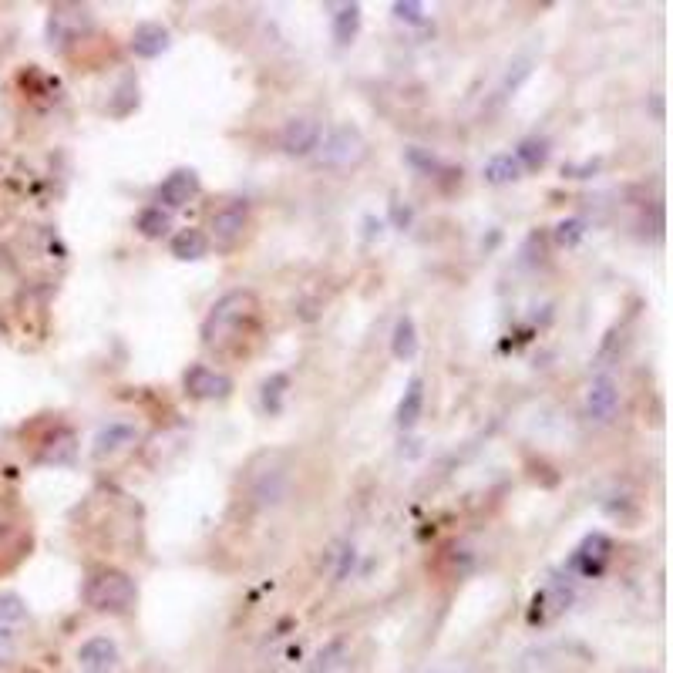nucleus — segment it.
<instances>
[{"label": "nucleus", "instance_id": "f257e3e1", "mask_svg": "<svg viewBox=\"0 0 673 673\" xmlns=\"http://www.w3.org/2000/svg\"><path fill=\"white\" fill-rule=\"evenodd\" d=\"M85 603L95 613L128 616L138 603V586L132 576L122 573V569H98V573H91L85 583Z\"/></svg>", "mask_w": 673, "mask_h": 673}, {"label": "nucleus", "instance_id": "f03ea898", "mask_svg": "<svg viewBox=\"0 0 673 673\" xmlns=\"http://www.w3.org/2000/svg\"><path fill=\"white\" fill-rule=\"evenodd\" d=\"M253 310H256V297L250 290L226 293L223 300H216V307L209 310V317L202 320V344H209V347L226 344V340L253 317Z\"/></svg>", "mask_w": 673, "mask_h": 673}, {"label": "nucleus", "instance_id": "7ed1b4c3", "mask_svg": "<svg viewBox=\"0 0 673 673\" xmlns=\"http://www.w3.org/2000/svg\"><path fill=\"white\" fill-rule=\"evenodd\" d=\"M317 162L327 165V169H354V165L364 162L367 142L357 125H337L334 132H327L324 145H317Z\"/></svg>", "mask_w": 673, "mask_h": 673}, {"label": "nucleus", "instance_id": "20e7f679", "mask_svg": "<svg viewBox=\"0 0 673 673\" xmlns=\"http://www.w3.org/2000/svg\"><path fill=\"white\" fill-rule=\"evenodd\" d=\"M586 663V653L573 643H542L522 653L515 673H576Z\"/></svg>", "mask_w": 673, "mask_h": 673}, {"label": "nucleus", "instance_id": "39448f33", "mask_svg": "<svg viewBox=\"0 0 673 673\" xmlns=\"http://www.w3.org/2000/svg\"><path fill=\"white\" fill-rule=\"evenodd\" d=\"M263 462L266 468H253L250 495L260 509H273V505H280L283 495H287L290 475H287V465H283V455H263Z\"/></svg>", "mask_w": 673, "mask_h": 673}, {"label": "nucleus", "instance_id": "423d86ee", "mask_svg": "<svg viewBox=\"0 0 673 673\" xmlns=\"http://www.w3.org/2000/svg\"><path fill=\"white\" fill-rule=\"evenodd\" d=\"M246 226H250V209H246V202H226L223 209H216L209 216V236L216 239L219 250H233L239 239L246 236Z\"/></svg>", "mask_w": 673, "mask_h": 673}, {"label": "nucleus", "instance_id": "0eeeda50", "mask_svg": "<svg viewBox=\"0 0 673 673\" xmlns=\"http://www.w3.org/2000/svg\"><path fill=\"white\" fill-rule=\"evenodd\" d=\"M91 24H95V17H91L88 7H78V4H58V7H54V11H51V24H48L51 44L78 41L81 34L91 31Z\"/></svg>", "mask_w": 673, "mask_h": 673}, {"label": "nucleus", "instance_id": "6e6552de", "mask_svg": "<svg viewBox=\"0 0 673 673\" xmlns=\"http://www.w3.org/2000/svg\"><path fill=\"white\" fill-rule=\"evenodd\" d=\"M182 384H186L189 398H196V401H223V398H229V391H233V381H229L226 374L212 371L206 364H192L186 377H182Z\"/></svg>", "mask_w": 673, "mask_h": 673}, {"label": "nucleus", "instance_id": "1a4fd4ad", "mask_svg": "<svg viewBox=\"0 0 673 673\" xmlns=\"http://www.w3.org/2000/svg\"><path fill=\"white\" fill-rule=\"evenodd\" d=\"M610 556H613V542L603 536V532H593V536H586L579 542V549L573 552V562L569 566L579 569L583 576H599L606 566H610Z\"/></svg>", "mask_w": 673, "mask_h": 673}, {"label": "nucleus", "instance_id": "9d476101", "mask_svg": "<svg viewBox=\"0 0 673 673\" xmlns=\"http://www.w3.org/2000/svg\"><path fill=\"white\" fill-rule=\"evenodd\" d=\"M280 145L287 155H297V159H303V155H310L313 149L320 145V122L317 118H290L287 125H283L280 132Z\"/></svg>", "mask_w": 673, "mask_h": 673}, {"label": "nucleus", "instance_id": "9b49d317", "mask_svg": "<svg viewBox=\"0 0 673 673\" xmlns=\"http://www.w3.org/2000/svg\"><path fill=\"white\" fill-rule=\"evenodd\" d=\"M199 175L192 172V169H175V172H169L162 179V186H159V202L162 206H169V209H182V206H189L192 199L199 196Z\"/></svg>", "mask_w": 673, "mask_h": 673}, {"label": "nucleus", "instance_id": "f8f14e48", "mask_svg": "<svg viewBox=\"0 0 673 673\" xmlns=\"http://www.w3.org/2000/svg\"><path fill=\"white\" fill-rule=\"evenodd\" d=\"M616 408H620V387H616L613 377H596L593 384L586 387V414L599 424L613 421Z\"/></svg>", "mask_w": 673, "mask_h": 673}, {"label": "nucleus", "instance_id": "ddd939ff", "mask_svg": "<svg viewBox=\"0 0 673 673\" xmlns=\"http://www.w3.org/2000/svg\"><path fill=\"white\" fill-rule=\"evenodd\" d=\"M78 667L85 673H112L118 667V647L112 636H91L78 650Z\"/></svg>", "mask_w": 673, "mask_h": 673}, {"label": "nucleus", "instance_id": "4468645a", "mask_svg": "<svg viewBox=\"0 0 673 673\" xmlns=\"http://www.w3.org/2000/svg\"><path fill=\"white\" fill-rule=\"evenodd\" d=\"M169 44H172L169 27L159 24V21L138 24L135 34H132V54H135V58H145V61H152V58H159V54H165V51H169Z\"/></svg>", "mask_w": 673, "mask_h": 673}, {"label": "nucleus", "instance_id": "2eb2a0df", "mask_svg": "<svg viewBox=\"0 0 673 673\" xmlns=\"http://www.w3.org/2000/svg\"><path fill=\"white\" fill-rule=\"evenodd\" d=\"M573 603V589L566 583H549L546 589H539L536 599H532V613H529V623H549L552 616H559L566 606Z\"/></svg>", "mask_w": 673, "mask_h": 673}, {"label": "nucleus", "instance_id": "dca6fc26", "mask_svg": "<svg viewBox=\"0 0 673 673\" xmlns=\"http://www.w3.org/2000/svg\"><path fill=\"white\" fill-rule=\"evenodd\" d=\"M135 438H138V431H135V424H128V421H108L105 428H98V435H95V458H105V455H115V451H122V448H128V445H135Z\"/></svg>", "mask_w": 673, "mask_h": 673}, {"label": "nucleus", "instance_id": "f3484780", "mask_svg": "<svg viewBox=\"0 0 673 673\" xmlns=\"http://www.w3.org/2000/svg\"><path fill=\"white\" fill-rule=\"evenodd\" d=\"M27 549H31V536H27L24 529H17V525H0V573L14 569L17 562L27 556Z\"/></svg>", "mask_w": 673, "mask_h": 673}, {"label": "nucleus", "instance_id": "a211bd4d", "mask_svg": "<svg viewBox=\"0 0 673 673\" xmlns=\"http://www.w3.org/2000/svg\"><path fill=\"white\" fill-rule=\"evenodd\" d=\"M169 250H172L175 260L196 263V260H202V256L209 253V236L202 233V229H192V226L189 229H179V233L172 236Z\"/></svg>", "mask_w": 673, "mask_h": 673}, {"label": "nucleus", "instance_id": "6ab92c4d", "mask_svg": "<svg viewBox=\"0 0 673 673\" xmlns=\"http://www.w3.org/2000/svg\"><path fill=\"white\" fill-rule=\"evenodd\" d=\"M75 451H78L75 431L58 428L48 441H44V448H41V462H44V465H71Z\"/></svg>", "mask_w": 673, "mask_h": 673}, {"label": "nucleus", "instance_id": "aec40b11", "mask_svg": "<svg viewBox=\"0 0 673 673\" xmlns=\"http://www.w3.org/2000/svg\"><path fill=\"white\" fill-rule=\"evenodd\" d=\"M391 354L398 357V361H414V357H418V327H414L411 313H401L398 324H394Z\"/></svg>", "mask_w": 673, "mask_h": 673}, {"label": "nucleus", "instance_id": "412c9836", "mask_svg": "<svg viewBox=\"0 0 673 673\" xmlns=\"http://www.w3.org/2000/svg\"><path fill=\"white\" fill-rule=\"evenodd\" d=\"M421 411H424V381L421 377H414V381L404 387V394H401V404H398V424L404 431L408 428H414V424L421 421Z\"/></svg>", "mask_w": 673, "mask_h": 673}, {"label": "nucleus", "instance_id": "4be33fe9", "mask_svg": "<svg viewBox=\"0 0 673 673\" xmlns=\"http://www.w3.org/2000/svg\"><path fill=\"white\" fill-rule=\"evenodd\" d=\"M482 175L488 186H509V182L522 179V165L515 155H492V159L485 162Z\"/></svg>", "mask_w": 673, "mask_h": 673}, {"label": "nucleus", "instance_id": "5701e85b", "mask_svg": "<svg viewBox=\"0 0 673 673\" xmlns=\"http://www.w3.org/2000/svg\"><path fill=\"white\" fill-rule=\"evenodd\" d=\"M135 229H138V233H142L145 239H162V236L172 229V216H169V212H165L162 206H149V209L138 212Z\"/></svg>", "mask_w": 673, "mask_h": 673}, {"label": "nucleus", "instance_id": "b1692460", "mask_svg": "<svg viewBox=\"0 0 673 673\" xmlns=\"http://www.w3.org/2000/svg\"><path fill=\"white\" fill-rule=\"evenodd\" d=\"M361 31V4H344L334 14V41L337 44H350Z\"/></svg>", "mask_w": 673, "mask_h": 673}, {"label": "nucleus", "instance_id": "393cba45", "mask_svg": "<svg viewBox=\"0 0 673 673\" xmlns=\"http://www.w3.org/2000/svg\"><path fill=\"white\" fill-rule=\"evenodd\" d=\"M515 159H519L522 169L536 172L549 162V142L546 138H525V142H519V149H515Z\"/></svg>", "mask_w": 673, "mask_h": 673}, {"label": "nucleus", "instance_id": "a878e982", "mask_svg": "<svg viewBox=\"0 0 673 673\" xmlns=\"http://www.w3.org/2000/svg\"><path fill=\"white\" fill-rule=\"evenodd\" d=\"M313 673H350V663L344 657V643H330L327 650H320Z\"/></svg>", "mask_w": 673, "mask_h": 673}, {"label": "nucleus", "instance_id": "bb28decb", "mask_svg": "<svg viewBox=\"0 0 673 673\" xmlns=\"http://www.w3.org/2000/svg\"><path fill=\"white\" fill-rule=\"evenodd\" d=\"M290 387V377L287 374H273L270 381L263 384V408L270 414H280L283 411V394H287Z\"/></svg>", "mask_w": 673, "mask_h": 673}, {"label": "nucleus", "instance_id": "cd10ccee", "mask_svg": "<svg viewBox=\"0 0 673 673\" xmlns=\"http://www.w3.org/2000/svg\"><path fill=\"white\" fill-rule=\"evenodd\" d=\"M583 236H586V219H579V216L562 219V223L556 226V243H559V246H566V250H573V246H576Z\"/></svg>", "mask_w": 673, "mask_h": 673}, {"label": "nucleus", "instance_id": "c85d7f7f", "mask_svg": "<svg viewBox=\"0 0 673 673\" xmlns=\"http://www.w3.org/2000/svg\"><path fill=\"white\" fill-rule=\"evenodd\" d=\"M27 620V603L17 593H0V623Z\"/></svg>", "mask_w": 673, "mask_h": 673}, {"label": "nucleus", "instance_id": "c756f323", "mask_svg": "<svg viewBox=\"0 0 673 673\" xmlns=\"http://www.w3.org/2000/svg\"><path fill=\"white\" fill-rule=\"evenodd\" d=\"M529 75H532V61H529V58L515 61V64H512V71H509V75H505V81H502V95H509V91H515V88H519Z\"/></svg>", "mask_w": 673, "mask_h": 673}, {"label": "nucleus", "instance_id": "7c9ffc66", "mask_svg": "<svg viewBox=\"0 0 673 673\" xmlns=\"http://www.w3.org/2000/svg\"><path fill=\"white\" fill-rule=\"evenodd\" d=\"M421 673H472V663L462 660V657H445V660L428 663Z\"/></svg>", "mask_w": 673, "mask_h": 673}, {"label": "nucleus", "instance_id": "2f4dec72", "mask_svg": "<svg viewBox=\"0 0 673 673\" xmlns=\"http://www.w3.org/2000/svg\"><path fill=\"white\" fill-rule=\"evenodd\" d=\"M391 11H394V17H398V21L421 24V17H424V4H418V0H398V4H394Z\"/></svg>", "mask_w": 673, "mask_h": 673}, {"label": "nucleus", "instance_id": "473e14b6", "mask_svg": "<svg viewBox=\"0 0 673 673\" xmlns=\"http://www.w3.org/2000/svg\"><path fill=\"white\" fill-rule=\"evenodd\" d=\"M404 159H408L411 165H418V169H421V172H428V175H431V172H438V162L431 159V155H424V152L418 149V145H411V149H408V155H404Z\"/></svg>", "mask_w": 673, "mask_h": 673}, {"label": "nucleus", "instance_id": "72a5a7b5", "mask_svg": "<svg viewBox=\"0 0 673 673\" xmlns=\"http://www.w3.org/2000/svg\"><path fill=\"white\" fill-rule=\"evenodd\" d=\"M14 636L7 630H0V663H11L14 660Z\"/></svg>", "mask_w": 673, "mask_h": 673}]
</instances>
